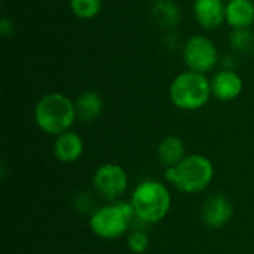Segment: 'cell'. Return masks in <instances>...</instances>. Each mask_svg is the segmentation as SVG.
Returning <instances> with one entry per match:
<instances>
[{
  "label": "cell",
  "mask_w": 254,
  "mask_h": 254,
  "mask_svg": "<svg viewBox=\"0 0 254 254\" xmlns=\"http://www.w3.org/2000/svg\"><path fill=\"white\" fill-rule=\"evenodd\" d=\"M74 101L60 92L43 95L34 107L36 125L49 135H61L73 127L76 121Z\"/></svg>",
  "instance_id": "cell-1"
},
{
  "label": "cell",
  "mask_w": 254,
  "mask_h": 254,
  "mask_svg": "<svg viewBox=\"0 0 254 254\" xmlns=\"http://www.w3.org/2000/svg\"><path fill=\"white\" fill-rule=\"evenodd\" d=\"M164 176L180 192L199 193L210 186L214 177V165L207 156L193 153L188 155L179 165L165 168Z\"/></svg>",
  "instance_id": "cell-2"
},
{
  "label": "cell",
  "mask_w": 254,
  "mask_h": 254,
  "mask_svg": "<svg viewBox=\"0 0 254 254\" xmlns=\"http://www.w3.org/2000/svg\"><path fill=\"white\" fill-rule=\"evenodd\" d=\"M129 202L138 220L143 223H158L170 213L171 195L165 185L146 180L135 186Z\"/></svg>",
  "instance_id": "cell-3"
},
{
  "label": "cell",
  "mask_w": 254,
  "mask_h": 254,
  "mask_svg": "<svg viewBox=\"0 0 254 254\" xmlns=\"http://www.w3.org/2000/svg\"><path fill=\"white\" fill-rule=\"evenodd\" d=\"M211 95V85L205 74L190 70L177 74L170 86V98L173 104L186 112L204 107Z\"/></svg>",
  "instance_id": "cell-4"
},
{
  "label": "cell",
  "mask_w": 254,
  "mask_h": 254,
  "mask_svg": "<svg viewBox=\"0 0 254 254\" xmlns=\"http://www.w3.org/2000/svg\"><path fill=\"white\" fill-rule=\"evenodd\" d=\"M134 217L135 214L131 202L115 201L113 204L100 207L92 213L89 228L103 240H116L128 231Z\"/></svg>",
  "instance_id": "cell-5"
},
{
  "label": "cell",
  "mask_w": 254,
  "mask_h": 254,
  "mask_svg": "<svg viewBox=\"0 0 254 254\" xmlns=\"http://www.w3.org/2000/svg\"><path fill=\"white\" fill-rule=\"evenodd\" d=\"M183 60L190 71L205 74L211 71L217 64V48L205 36H192L183 45Z\"/></svg>",
  "instance_id": "cell-6"
},
{
  "label": "cell",
  "mask_w": 254,
  "mask_h": 254,
  "mask_svg": "<svg viewBox=\"0 0 254 254\" xmlns=\"http://www.w3.org/2000/svg\"><path fill=\"white\" fill-rule=\"evenodd\" d=\"M94 189L109 201H118L128 189L127 171L118 164L100 165L92 177Z\"/></svg>",
  "instance_id": "cell-7"
},
{
  "label": "cell",
  "mask_w": 254,
  "mask_h": 254,
  "mask_svg": "<svg viewBox=\"0 0 254 254\" xmlns=\"http://www.w3.org/2000/svg\"><path fill=\"white\" fill-rule=\"evenodd\" d=\"M234 216L232 202L222 193L210 195L201 210V217L205 226L211 229H220L226 226Z\"/></svg>",
  "instance_id": "cell-8"
},
{
  "label": "cell",
  "mask_w": 254,
  "mask_h": 254,
  "mask_svg": "<svg viewBox=\"0 0 254 254\" xmlns=\"http://www.w3.org/2000/svg\"><path fill=\"white\" fill-rule=\"evenodd\" d=\"M211 94L220 101H232L243 92L244 83L241 76L232 68L219 70L210 80Z\"/></svg>",
  "instance_id": "cell-9"
},
{
  "label": "cell",
  "mask_w": 254,
  "mask_h": 254,
  "mask_svg": "<svg viewBox=\"0 0 254 254\" xmlns=\"http://www.w3.org/2000/svg\"><path fill=\"white\" fill-rule=\"evenodd\" d=\"M193 15L202 28L214 30L226 21V3L225 0H195Z\"/></svg>",
  "instance_id": "cell-10"
},
{
  "label": "cell",
  "mask_w": 254,
  "mask_h": 254,
  "mask_svg": "<svg viewBox=\"0 0 254 254\" xmlns=\"http://www.w3.org/2000/svg\"><path fill=\"white\" fill-rule=\"evenodd\" d=\"M83 140L77 132L67 131L54 141V155L63 164H73L83 155Z\"/></svg>",
  "instance_id": "cell-11"
},
{
  "label": "cell",
  "mask_w": 254,
  "mask_h": 254,
  "mask_svg": "<svg viewBox=\"0 0 254 254\" xmlns=\"http://www.w3.org/2000/svg\"><path fill=\"white\" fill-rule=\"evenodd\" d=\"M226 22L234 30L249 28L254 22V3L252 0L226 1Z\"/></svg>",
  "instance_id": "cell-12"
},
{
  "label": "cell",
  "mask_w": 254,
  "mask_h": 254,
  "mask_svg": "<svg viewBox=\"0 0 254 254\" xmlns=\"http://www.w3.org/2000/svg\"><path fill=\"white\" fill-rule=\"evenodd\" d=\"M76 118L80 122L91 124L100 118L104 109L103 98L95 91H85L74 100Z\"/></svg>",
  "instance_id": "cell-13"
},
{
  "label": "cell",
  "mask_w": 254,
  "mask_h": 254,
  "mask_svg": "<svg viewBox=\"0 0 254 254\" xmlns=\"http://www.w3.org/2000/svg\"><path fill=\"white\" fill-rule=\"evenodd\" d=\"M158 159L165 168L179 165L185 158V143L177 135H167L158 146Z\"/></svg>",
  "instance_id": "cell-14"
},
{
  "label": "cell",
  "mask_w": 254,
  "mask_h": 254,
  "mask_svg": "<svg viewBox=\"0 0 254 254\" xmlns=\"http://www.w3.org/2000/svg\"><path fill=\"white\" fill-rule=\"evenodd\" d=\"M150 12L155 22L164 28H173L180 22V7L173 0H155Z\"/></svg>",
  "instance_id": "cell-15"
},
{
  "label": "cell",
  "mask_w": 254,
  "mask_h": 254,
  "mask_svg": "<svg viewBox=\"0 0 254 254\" xmlns=\"http://www.w3.org/2000/svg\"><path fill=\"white\" fill-rule=\"evenodd\" d=\"M103 0H70L71 12L80 19H91L101 10Z\"/></svg>",
  "instance_id": "cell-16"
},
{
  "label": "cell",
  "mask_w": 254,
  "mask_h": 254,
  "mask_svg": "<svg viewBox=\"0 0 254 254\" xmlns=\"http://www.w3.org/2000/svg\"><path fill=\"white\" fill-rule=\"evenodd\" d=\"M231 46L238 51V52H247L252 49L254 45V34L249 28H243V30H234L231 33L229 37Z\"/></svg>",
  "instance_id": "cell-17"
},
{
  "label": "cell",
  "mask_w": 254,
  "mask_h": 254,
  "mask_svg": "<svg viewBox=\"0 0 254 254\" xmlns=\"http://www.w3.org/2000/svg\"><path fill=\"white\" fill-rule=\"evenodd\" d=\"M149 237L143 231H134L128 237V249L134 254H143L149 249Z\"/></svg>",
  "instance_id": "cell-18"
},
{
  "label": "cell",
  "mask_w": 254,
  "mask_h": 254,
  "mask_svg": "<svg viewBox=\"0 0 254 254\" xmlns=\"http://www.w3.org/2000/svg\"><path fill=\"white\" fill-rule=\"evenodd\" d=\"M12 31H13L12 22H10L7 18H3V19L0 21V33H1L3 36H9V34H12Z\"/></svg>",
  "instance_id": "cell-19"
},
{
  "label": "cell",
  "mask_w": 254,
  "mask_h": 254,
  "mask_svg": "<svg viewBox=\"0 0 254 254\" xmlns=\"http://www.w3.org/2000/svg\"><path fill=\"white\" fill-rule=\"evenodd\" d=\"M226 1H229V0H226Z\"/></svg>",
  "instance_id": "cell-20"
}]
</instances>
